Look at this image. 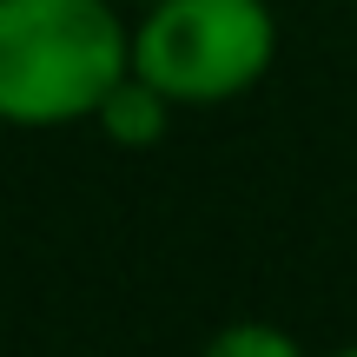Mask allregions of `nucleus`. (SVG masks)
<instances>
[{
  "mask_svg": "<svg viewBox=\"0 0 357 357\" xmlns=\"http://www.w3.org/2000/svg\"><path fill=\"white\" fill-rule=\"evenodd\" d=\"M126 73L132 26L113 0H0V126H79Z\"/></svg>",
  "mask_w": 357,
  "mask_h": 357,
  "instance_id": "1",
  "label": "nucleus"
},
{
  "mask_svg": "<svg viewBox=\"0 0 357 357\" xmlns=\"http://www.w3.org/2000/svg\"><path fill=\"white\" fill-rule=\"evenodd\" d=\"M278 60V13L265 0H146L132 26V73L172 106L245 100Z\"/></svg>",
  "mask_w": 357,
  "mask_h": 357,
  "instance_id": "2",
  "label": "nucleus"
},
{
  "mask_svg": "<svg viewBox=\"0 0 357 357\" xmlns=\"http://www.w3.org/2000/svg\"><path fill=\"white\" fill-rule=\"evenodd\" d=\"M93 126H100L113 146H126V153H146V146H159V139L172 132V100L153 86V79L126 73V79H119V86L100 100Z\"/></svg>",
  "mask_w": 357,
  "mask_h": 357,
  "instance_id": "3",
  "label": "nucleus"
},
{
  "mask_svg": "<svg viewBox=\"0 0 357 357\" xmlns=\"http://www.w3.org/2000/svg\"><path fill=\"white\" fill-rule=\"evenodd\" d=\"M199 357H305V344L271 318H231V324H218L205 337Z\"/></svg>",
  "mask_w": 357,
  "mask_h": 357,
  "instance_id": "4",
  "label": "nucleus"
},
{
  "mask_svg": "<svg viewBox=\"0 0 357 357\" xmlns=\"http://www.w3.org/2000/svg\"><path fill=\"white\" fill-rule=\"evenodd\" d=\"M331 357H357V344H344V351H331Z\"/></svg>",
  "mask_w": 357,
  "mask_h": 357,
  "instance_id": "5",
  "label": "nucleus"
}]
</instances>
